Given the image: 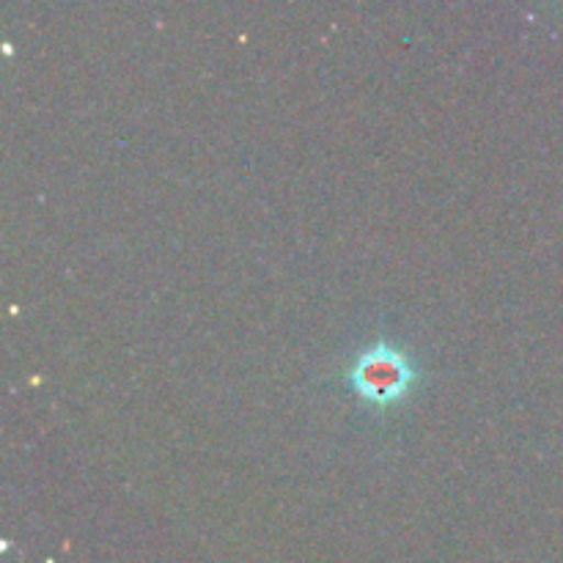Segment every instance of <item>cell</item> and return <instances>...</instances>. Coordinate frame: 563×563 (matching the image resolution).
<instances>
[{
  "label": "cell",
  "mask_w": 563,
  "mask_h": 563,
  "mask_svg": "<svg viewBox=\"0 0 563 563\" xmlns=\"http://www.w3.org/2000/svg\"><path fill=\"white\" fill-rule=\"evenodd\" d=\"M350 385L372 405H394L416 385V366L396 346L377 344L357 357L350 372Z\"/></svg>",
  "instance_id": "obj_1"
}]
</instances>
